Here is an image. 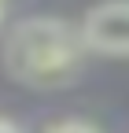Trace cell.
<instances>
[{"instance_id": "obj_1", "label": "cell", "mask_w": 129, "mask_h": 133, "mask_svg": "<svg viewBox=\"0 0 129 133\" xmlns=\"http://www.w3.org/2000/svg\"><path fill=\"white\" fill-rule=\"evenodd\" d=\"M4 70L26 89H63L81 74L89 44L81 26L59 15H30L19 19L4 37Z\"/></svg>"}, {"instance_id": "obj_2", "label": "cell", "mask_w": 129, "mask_h": 133, "mask_svg": "<svg viewBox=\"0 0 129 133\" xmlns=\"http://www.w3.org/2000/svg\"><path fill=\"white\" fill-rule=\"evenodd\" d=\"M81 37L89 52L100 56H129V0H103L85 11Z\"/></svg>"}, {"instance_id": "obj_3", "label": "cell", "mask_w": 129, "mask_h": 133, "mask_svg": "<svg viewBox=\"0 0 129 133\" xmlns=\"http://www.w3.org/2000/svg\"><path fill=\"white\" fill-rule=\"evenodd\" d=\"M44 133H100L92 122H81V118H63V122H52Z\"/></svg>"}, {"instance_id": "obj_4", "label": "cell", "mask_w": 129, "mask_h": 133, "mask_svg": "<svg viewBox=\"0 0 129 133\" xmlns=\"http://www.w3.org/2000/svg\"><path fill=\"white\" fill-rule=\"evenodd\" d=\"M0 133H22L15 122H8V118H0Z\"/></svg>"}, {"instance_id": "obj_5", "label": "cell", "mask_w": 129, "mask_h": 133, "mask_svg": "<svg viewBox=\"0 0 129 133\" xmlns=\"http://www.w3.org/2000/svg\"><path fill=\"white\" fill-rule=\"evenodd\" d=\"M4 15H8V0H0V26H4Z\"/></svg>"}]
</instances>
